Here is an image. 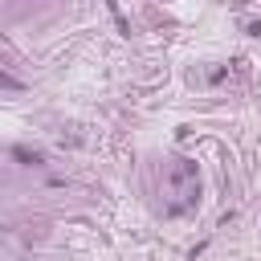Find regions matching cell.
<instances>
[{
	"mask_svg": "<svg viewBox=\"0 0 261 261\" xmlns=\"http://www.w3.org/2000/svg\"><path fill=\"white\" fill-rule=\"evenodd\" d=\"M249 33H253V37H261V20H249Z\"/></svg>",
	"mask_w": 261,
	"mask_h": 261,
	"instance_id": "5",
	"label": "cell"
},
{
	"mask_svg": "<svg viewBox=\"0 0 261 261\" xmlns=\"http://www.w3.org/2000/svg\"><path fill=\"white\" fill-rule=\"evenodd\" d=\"M163 192H167V212L184 216L200 204V171L192 159H171L163 171Z\"/></svg>",
	"mask_w": 261,
	"mask_h": 261,
	"instance_id": "1",
	"label": "cell"
},
{
	"mask_svg": "<svg viewBox=\"0 0 261 261\" xmlns=\"http://www.w3.org/2000/svg\"><path fill=\"white\" fill-rule=\"evenodd\" d=\"M12 155H16L24 167H45V155H41V151H29V147H12Z\"/></svg>",
	"mask_w": 261,
	"mask_h": 261,
	"instance_id": "2",
	"label": "cell"
},
{
	"mask_svg": "<svg viewBox=\"0 0 261 261\" xmlns=\"http://www.w3.org/2000/svg\"><path fill=\"white\" fill-rule=\"evenodd\" d=\"M110 4V12H114V24H118V33H130V24H126V16L118 12V0H106Z\"/></svg>",
	"mask_w": 261,
	"mask_h": 261,
	"instance_id": "3",
	"label": "cell"
},
{
	"mask_svg": "<svg viewBox=\"0 0 261 261\" xmlns=\"http://www.w3.org/2000/svg\"><path fill=\"white\" fill-rule=\"evenodd\" d=\"M0 90H24V82H20V77H12V73H4V69H0Z\"/></svg>",
	"mask_w": 261,
	"mask_h": 261,
	"instance_id": "4",
	"label": "cell"
}]
</instances>
